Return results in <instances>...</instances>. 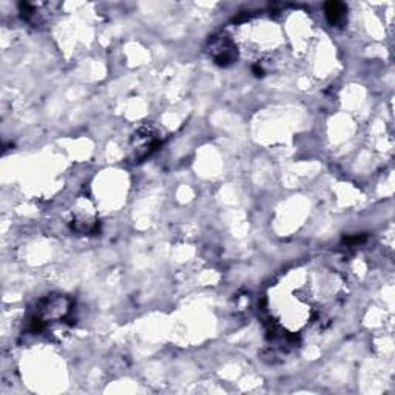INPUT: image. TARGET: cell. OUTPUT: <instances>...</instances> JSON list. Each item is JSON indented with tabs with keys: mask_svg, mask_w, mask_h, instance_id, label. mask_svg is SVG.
<instances>
[{
	"mask_svg": "<svg viewBox=\"0 0 395 395\" xmlns=\"http://www.w3.org/2000/svg\"><path fill=\"white\" fill-rule=\"evenodd\" d=\"M163 144V134L158 129L151 125H144V127L134 131L131 142H130V158L133 163H142L147 159L153 151H156Z\"/></svg>",
	"mask_w": 395,
	"mask_h": 395,
	"instance_id": "obj_1",
	"label": "cell"
},
{
	"mask_svg": "<svg viewBox=\"0 0 395 395\" xmlns=\"http://www.w3.org/2000/svg\"><path fill=\"white\" fill-rule=\"evenodd\" d=\"M324 11H326V18H327V20H329V23L337 25L344 19V13H346V8H344L343 4L331 2V4L326 5Z\"/></svg>",
	"mask_w": 395,
	"mask_h": 395,
	"instance_id": "obj_3",
	"label": "cell"
},
{
	"mask_svg": "<svg viewBox=\"0 0 395 395\" xmlns=\"http://www.w3.org/2000/svg\"><path fill=\"white\" fill-rule=\"evenodd\" d=\"M210 56L215 61V64L227 66L237 59V52H235V45L232 40L225 36L215 37L210 42Z\"/></svg>",
	"mask_w": 395,
	"mask_h": 395,
	"instance_id": "obj_2",
	"label": "cell"
}]
</instances>
